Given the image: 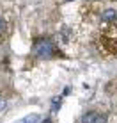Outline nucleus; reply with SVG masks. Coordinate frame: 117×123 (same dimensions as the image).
<instances>
[{"label": "nucleus", "mask_w": 117, "mask_h": 123, "mask_svg": "<svg viewBox=\"0 0 117 123\" xmlns=\"http://www.w3.org/2000/svg\"><path fill=\"white\" fill-rule=\"evenodd\" d=\"M14 123H41V116L32 112V114H28V116H25V118H21V120L14 121Z\"/></svg>", "instance_id": "obj_3"}, {"label": "nucleus", "mask_w": 117, "mask_h": 123, "mask_svg": "<svg viewBox=\"0 0 117 123\" xmlns=\"http://www.w3.org/2000/svg\"><path fill=\"white\" fill-rule=\"evenodd\" d=\"M103 121H105V116H101L99 112H94V111L85 112L82 116V123H103Z\"/></svg>", "instance_id": "obj_2"}, {"label": "nucleus", "mask_w": 117, "mask_h": 123, "mask_svg": "<svg viewBox=\"0 0 117 123\" xmlns=\"http://www.w3.org/2000/svg\"><path fill=\"white\" fill-rule=\"evenodd\" d=\"M5 31H7V23H5V20L0 16V36H2V34H5Z\"/></svg>", "instance_id": "obj_5"}, {"label": "nucleus", "mask_w": 117, "mask_h": 123, "mask_svg": "<svg viewBox=\"0 0 117 123\" xmlns=\"http://www.w3.org/2000/svg\"><path fill=\"white\" fill-rule=\"evenodd\" d=\"M32 54L39 59H50L57 54V48L50 37H37L32 45Z\"/></svg>", "instance_id": "obj_1"}, {"label": "nucleus", "mask_w": 117, "mask_h": 123, "mask_svg": "<svg viewBox=\"0 0 117 123\" xmlns=\"http://www.w3.org/2000/svg\"><path fill=\"white\" fill-rule=\"evenodd\" d=\"M5 100H4V98H0V111H4V109H5Z\"/></svg>", "instance_id": "obj_6"}, {"label": "nucleus", "mask_w": 117, "mask_h": 123, "mask_svg": "<svg viewBox=\"0 0 117 123\" xmlns=\"http://www.w3.org/2000/svg\"><path fill=\"white\" fill-rule=\"evenodd\" d=\"M117 18V11L115 9H105L101 12V20L103 22H114Z\"/></svg>", "instance_id": "obj_4"}]
</instances>
